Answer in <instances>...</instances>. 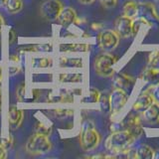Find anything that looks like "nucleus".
<instances>
[{"mask_svg":"<svg viewBox=\"0 0 159 159\" xmlns=\"http://www.w3.org/2000/svg\"><path fill=\"white\" fill-rule=\"evenodd\" d=\"M124 128L130 132L136 139L143 134L142 117L138 113H129L125 119H123Z\"/></svg>","mask_w":159,"mask_h":159,"instance_id":"9","label":"nucleus"},{"mask_svg":"<svg viewBox=\"0 0 159 159\" xmlns=\"http://www.w3.org/2000/svg\"><path fill=\"white\" fill-rule=\"evenodd\" d=\"M8 44L9 45H12L15 41H16V39H17V34L16 32H15V30L12 29V28H10L8 30Z\"/></svg>","mask_w":159,"mask_h":159,"instance_id":"34","label":"nucleus"},{"mask_svg":"<svg viewBox=\"0 0 159 159\" xmlns=\"http://www.w3.org/2000/svg\"><path fill=\"white\" fill-rule=\"evenodd\" d=\"M117 1L118 0H99V2H101V4L103 7L108 8V9L116 7L117 5Z\"/></svg>","mask_w":159,"mask_h":159,"instance_id":"33","label":"nucleus"},{"mask_svg":"<svg viewBox=\"0 0 159 159\" xmlns=\"http://www.w3.org/2000/svg\"><path fill=\"white\" fill-rule=\"evenodd\" d=\"M7 157V149L0 145V159H5Z\"/></svg>","mask_w":159,"mask_h":159,"instance_id":"38","label":"nucleus"},{"mask_svg":"<svg viewBox=\"0 0 159 159\" xmlns=\"http://www.w3.org/2000/svg\"><path fill=\"white\" fill-rule=\"evenodd\" d=\"M3 77H4V75H3V68L0 67V88H1L2 83H3Z\"/></svg>","mask_w":159,"mask_h":159,"instance_id":"42","label":"nucleus"},{"mask_svg":"<svg viewBox=\"0 0 159 159\" xmlns=\"http://www.w3.org/2000/svg\"><path fill=\"white\" fill-rule=\"evenodd\" d=\"M74 113L73 109H70V108H55L53 109V114L57 118H64V117H67L72 116Z\"/></svg>","mask_w":159,"mask_h":159,"instance_id":"30","label":"nucleus"},{"mask_svg":"<svg viewBox=\"0 0 159 159\" xmlns=\"http://www.w3.org/2000/svg\"><path fill=\"white\" fill-rule=\"evenodd\" d=\"M26 150L33 155H42L51 151L52 142L49 136L35 132L26 142Z\"/></svg>","mask_w":159,"mask_h":159,"instance_id":"4","label":"nucleus"},{"mask_svg":"<svg viewBox=\"0 0 159 159\" xmlns=\"http://www.w3.org/2000/svg\"><path fill=\"white\" fill-rule=\"evenodd\" d=\"M153 158L159 159V149H157V150H154V156H153Z\"/></svg>","mask_w":159,"mask_h":159,"instance_id":"43","label":"nucleus"},{"mask_svg":"<svg viewBox=\"0 0 159 159\" xmlns=\"http://www.w3.org/2000/svg\"><path fill=\"white\" fill-rule=\"evenodd\" d=\"M112 83L114 87L123 89L127 92L133 89L134 84H135V78L124 72H119L116 75H114Z\"/></svg>","mask_w":159,"mask_h":159,"instance_id":"14","label":"nucleus"},{"mask_svg":"<svg viewBox=\"0 0 159 159\" xmlns=\"http://www.w3.org/2000/svg\"><path fill=\"white\" fill-rule=\"evenodd\" d=\"M2 108H3V92L1 88H0V113L2 111Z\"/></svg>","mask_w":159,"mask_h":159,"instance_id":"39","label":"nucleus"},{"mask_svg":"<svg viewBox=\"0 0 159 159\" xmlns=\"http://www.w3.org/2000/svg\"><path fill=\"white\" fill-rule=\"evenodd\" d=\"M117 62V57L111 52H103L94 58L93 69L98 76L109 78L114 75V65Z\"/></svg>","mask_w":159,"mask_h":159,"instance_id":"3","label":"nucleus"},{"mask_svg":"<svg viewBox=\"0 0 159 159\" xmlns=\"http://www.w3.org/2000/svg\"><path fill=\"white\" fill-rule=\"evenodd\" d=\"M138 16L146 18L150 22H158L159 14L156 6L151 2H140L138 3Z\"/></svg>","mask_w":159,"mask_h":159,"instance_id":"13","label":"nucleus"},{"mask_svg":"<svg viewBox=\"0 0 159 159\" xmlns=\"http://www.w3.org/2000/svg\"><path fill=\"white\" fill-rule=\"evenodd\" d=\"M0 133H1V131H0Z\"/></svg>","mask_w":159,"mask_h":159,"instance_id":"45","label":"nucleus"},{"mask_svg":"<svg viewBox=\"0 0 159 159\" xmlns=\"http://www.w3.org/2000/svg\"><path fill=\"white\" fill-rule=\"evenodd\" d=\"M152 26V22H150L149 20L146 18L141 17V16H137L135 19H133V24H132V36H136L139 33V31L142 28H146L149 29Z\"/></svg>","mask_w":159,"mask_h":159,"instance_id":"23","label":"nucleus"},{"mask_svg":"<svg viewBox=\"0 0 159 159\" xmlns=\"http://www.w3.org/2000/svg\"><path fill=\"white\" fill-rule=\"evenodd\" d=\"M53 50L52 45L50 44H40L37 45V51H42V52H51Z\"/></svg>","mask_w":159,"mask_h":159,"instance_id":"36","label":"nucleus"},{"mask_svg":"<svg viewBox=\"0 0 159 159\" xmlns=\"http://www.w3.org/2000/svg\"><path fill=\"white\" fill-rule=\"evenodd\" d=\"M136 156L140 159H153L154 150L147 144H140L136 149Z\"/></svg>","mask_w":159,"mask_h":159,"instance_id":"25","label":"nucleus"},{"mask_svg":"<svg viewBox=\"0 0 159 159\" xmlns=\"http://www.w3.org/2000/svg\"><path fill=\"white\" fill-rule=\"evenodd\" d=\"M20 72H21V67L18 66V65L15 64L14 66H10L8 68V74L9 76H15V75L19 74Z\"/></svg>","mask_w":159,"mask_h":159,"instance_id":"35","label":"nucleus"},{"mask_svg":"<svg viewBox=\"0 0 159 159\" xmlns=\"http://www.w3.org/2000/svg\"><path fill=\"white\" fill-rule=\"evenodd\" d=\"M59 66L61 68H83L84 62L82 58L61 56L59 58Z\"/></svg>","mask_w":159,"mask_h":159,"instance_id":"20","label":"nucleus"},{"mask_svg":"<svg viewBox=\"0 0 159 159\" xmlns=\"http://www.w3.org/2000/svg\"><path fill=\"white\" fill-rule=\"evenodd\" d=\"M24 118V111L23 109L19 108L16 106L9 107L7 111V124L9 129L11 130H16L22 124Z\"/></svg>","mask_w":159,"mask_h":159,"instance_id":"12","label":"nucleus"},{"mask_svg":"<svg viewBox=\"0 0 159 159\" xmlns=\"http://www.w3.org/2000/svg\"><path fill=\"white\" fill-rule=\"evenodd\" d=\"M91 50L89 44H62L60 45V51L62 53H76V52H88Z\"/></svg>","mask_w":159,"mask_h":159,"instance_id":"19","label":"nucleus"},{"mask_svg":"<svg viewBox=\"0 0 159 159\" xmlns=\"http://www.w3.org/2000/svg\"><path fill=\"white\" fill-rule=\"evenodd\" d=\"M102 93L98 91L96 88H89L88 89L87 93L83 96L81 98V102L82 103H87V104H94V103H98L99 98H101Z\"/></svg>","mask_w":159,"mask_h":159,"instance_id":"22","label":"nucleus"},{"mask_svg":"<svg viewBox=\"0 0 159 159\" xmlns=\"http://www.w3.org/2000/svg\"><path fill=\"white\" fill-rule=\"evenodd\" d=\"M119 39L116 30L104 29L98 33L97 37V43L98 48L103 52H111L116 49L119 44Z\"/></svg>","mask_w":159,"mask_h":159,"instance_id":"6","label":"nucleus"},{"mask_svg":"<svg viewBox=\"0 0 159 159\" xmlns=\"http://www.w3.org/2000/svg\"><path fill=\"white\" fill-rule=\"evenodd\" d=\"M8 60H9V62L18 65L21 62V56H20L19 54H13V55H10L8 57Z\"/></svg>","mask_w":159,"mask_h":159,"instance_id":"37","label":"nucleus"},{"mask_svg":"<svg viewBox=\"0 0 159 159\" xmlns=\"http://www.w3.org/2000/svg\"><path fill=\"white\" fill-rule=\"evenodd\" d=\"M0 145H2L5 149H11L13 146V137L11 134H2L0 133Z\"/></svg>","mask_w":159,"mask_h":159,"instance_id":"28","label":"nucleus"},{"mask_svg":"<svg viewBox=\"0 0 159 159\" xmlns=\"http://www.w3.org/2000/svg\"><path fill=\"white\" fill-rule=\"evenodd\" d=\"M94 1H96V0H79V2L84 5H89V4L93 3Z\"/></svg>","mask_w":159,"mask_h":159,"instance_id":"41","label":"nucleus"},{"mask_svg":"<svg viewBox=\"0 0 159 159\" xmlns=\"http://www.w3.org/2000/svg\"><path fill=\"white\" fill-rule=\"evenodd\" d=\"M54 64V61L51 57L41 56V57H33L31 58V65L33 68L37 69H47L51 68Z\"/></svg>","mask_w":159,"mask_h":159,"instance_id":"24","label":"nucleus"},{"mask_svg":"<svg viewBox=\"0 0 159 159\" xmlns=\"http://www.w3.org/2000/svg\"><path fill=\"white\" fill-rule=\"evenodd\" d=\"M84 80L81 73H61L57 76V81L61 84H79Z\"/></svg>","mask_w":159,"mask_h":159,"instance_id":"18","label":"nucleus"},{"mask_svg":"<svg viewBox=\"0 0 159 159\" xmlns=\"http://www.w3.org/2000/svg\"><path fill=\"white\" fill-rule=\"evenodd\" d=\"M142 118L149 124H155L159 121V102H154L150 107L141 112Z\"/></svg>","mask_w":159,"mask_h":159,"instance_id":"16","label":"nucleus"},{"mask_svg":"<svg viewBox=\"0 0 159 159\" xmlns=\"http://www.w3.org/2000/svg\"><path fill=\"white\" fill-rule=\"evenodd\" d=\"M140 79L149 84H156L159 83V68L147 66L140 74Z\"/></svg>","mask_w":159,"mask_h":159,"instance_id":"17","label":"nucleus"},{"mask_svg":"<svg viewBox=\"0 0 159 159\" xmlns=\"http://www.w3.org/2000/svg\"><path fill=\"white\" fill-rule=\"evenodd\" d=\"M122 15L130 19H135L138 16V3L134 0H127L122 6Z\"/></svg>","mask_w":159,"mask_h":159,"instance_id":"21","label":"nucleus"},{"mask_svg":"<svg viewBox=\"0 0 159 159\" xmlns=\"http://www.w3.org/2000/svg\"><path fill=\"white\" fill-rule=\"evenodd\" d=\"M79 139L80 145L83 150L86 152H91L99 145L102 136L92 120H84L81 125Z\"/></svg>","mask_w":159,"mask_h":159,"instance_id":"2","label":"nucleus"},{"mask_svg":"<svg viewBox=\"0 0 159 159\" xmlns=\"http://www.w3.org/2000/svg\"><path fill=\"white\" fill-rule=\"evenodd\" d=\"M50 103H73L75 102V92L67 89H53L47 97Z\"/></svg>","mask_w":159,"mask_h":159,"instance_id":"10","label":"nucleus"},{"mask_svg":"<svg viewBox=\"0 0 159 159\" xmlns=\"http://www.w3.org/2000/svg\"><path fill=\"white\" fill-rule=\"evenodd\" d=\"M132 19L121 15L114 21V30L120 38L127 39L132 36Z\"/></svg>","mask_w":159,"mask_h":159,"instance_id":"11","label":"nucleus"},{"mask_svg":"<svg viewBox=\"0 0 159 159\" xmlns=\"http://www.w3.org/2000/svg\"><path fill=\"white\" fill-rule=\"evenodd\" d=\"M17 99L19 102H27L26 97V84H21L17 89Z\"/></svg>","mask_w":159,"mask_h":159,"instance_id":"32","label":"nucleus"},{"mask_svg":"<svg viewBox=\"0 0 159 159\" xmlns=\"http://www.w3.org/2000/svg\"><path fill=\"white\" fill-rule=\"evenodd\" d=\"M4 7L9 14H17L23 9L22 0H6Z\"/></svg>","mask_w":159,"mask_h":159,"instance_id":"26","label":"nucleus"},{"mask_svg":"<svg viewBox=\"0 0 159 159\" xmlns=\"http://www.w3.org/2000/svg\"><path fill=\"white\" fill-rule=\"evenodd\" d=\"M151 88H152V84H149V87H147L145 89H143V91L138 94V97L136 98V99L134 101L132 104L133 111L142 112L155 102V98H153L151 93Z\"/></svg>","mask_w":159,"mask_h":159,"instance_id":"8","label":"nucleus"},{"mask_svg":"<svg viewBox=\"0 0 159 159\" xmlns=\"http://www.w3.org/2000/svg\"><path fill=\"white\" fill-rule=\"evenodd\" d=\"M136 138L130 132L126 129H122V130L112 131L109 134L103 142V146L107 152L116 156L117 153L131 148Z\"/></svg>","mask_w":159,"mask_h":159,"instance_id":"1","label":"nucleus"},{"mask_svg":"<svg viewBox=\"0 0 159 159\" xmlns=\"http://www.w3.org/2000/svg\"><path fill=\"white\" fill-rule=\"evenodd\" d=\"M148 66L152 67H158L159 66V50L151 52L148 56Z\"/></svg>","mask_w":159,"mask_h":159,"instance_id":"31","label":"nucleus"},{"mask_svg":"<svg viewBox=\"0 0 159 159\" xmlns=\"http://www.w3.org/2000/svg\"><path fill=\"white\" fill-rule=\"evenodd\" d=\"M108 98L109 113H111V116L113 117L120 113L122 109L125 107L128 102V93L123 89L114 87L111 93L108 94Z\"/></svg>","mask_w":159,"mask_h":159,"instance_id":"5","label":"nucleus"},{"mask_svg":"<svg viewBox=\"0 0 159 159\" xmlns=\"http://www.w3.org/2000/svg\"><path fill=\"white\" fill-rule=\"evenodd\" d=\"M77 18H78L77 12L75 11L74 8L70 6H67V7L64 6V8L62 9V11L58 16L56 21L59 23V25H61L62 27L68 28L71 26V25L75 24Z\"/></svg>","mask_w":159,"mask_h":159,"instance_id":"15","label":"nucleus"},{"mask_svg":"<svg viewBox=\"0 0 159 159\" xmlns=\"http://www.w3.org/2000/svg\"><path fill=\"white\" fill-rule=\"evenodd\" d=\"M64 8V4L60 0H47L40 8L41 15L48 21H56Z\"/></svg>","mask_w":159,"mask_h":159,"instance_id":"7","label":"nucleus"},{"mask_svg":"<svg viewBox=\"0 0 159 159\" xmlns=\"http://www.w3.org/2000/svg\"><path fill=\"white\" fill-rule=\"evenodd\" d=\"M4 25H5V22H4V18L1 14H0V33L2 32V30L4 28Z\"/></svg>","mask_w":159,"mask_h":159,"instance_id":"40","label":"nucleus"},{"mask_svg":"<svg viewBox=\"0 0 159 159\" xmlns=\"http://www.w3.org/2000/svg\"><path fill=\"white\" fill-rule=\"evenodd\" d=\"M5 2H6V0H0V7H2V6H4V4H5Z\"/></svg>","mask_w":159,"mask_h":159,"instance_id":"44","label":"nucleus"},{"mask_svg":"<svg viewBox=\"0 0 159 159\" xmlns=\"http://www.w3.org/2000/svg\"><path fill=\"white\" fill-rule=\"evenodd\" d=\"M99 104V108L103 113H108L109 112V98H108V94L106 93H102L101 98H99L98 101Z\"/></svg>","mask_w":159,"mask_h":159,"instance_id":"29","label":"nucleus"},{"mask_svg":"<svg viewBox=\"0 0 159 159\" xmlns=\"http://www.w3.org/2000/svg\"><path fill=\"white\" fill-rule=\"evenodd\" d=\"M35 132L50 136V134L52 133V126L46 124L44 121H38L35 124Z\"/></svg>","mask_w":159,"mask_h":159,"instance_id":"27","label":"nucleus"}]
</instances>
